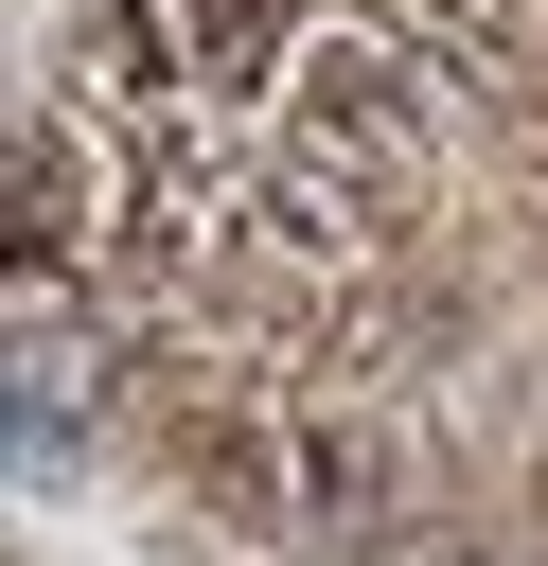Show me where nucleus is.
Listing matches in <instances>:
<instances>
[{"instance_id":"f03ea898","label":"nucleus","mask_w":548,"mask_h":566,"mask_svg":"<svg viewBox=\"0 0 548 566\" xmlns=\"http://www.w3.org/2000/svg\"><path fill=\"white\" fill-rule=\"evenodd\" d=\"M177 53H194V88H247V71H283V35H301V0H141Z\"/></svg>"},{"instance_id":"f257e3e1","label":"nucleus","mask_w":548,"mask_h":566,"mask_svg":"<svg viewBox=\"0 0 548 566\" xmlns=\"http://www.w3.org/2000/svg\"><path fill=\"white\" fill-rule=\"evenodd\" d=\"M230 478H247L265 513H301V531H371V513H389V442H371V424H283V442H247Z\"/></svg>"}]
</instances>
